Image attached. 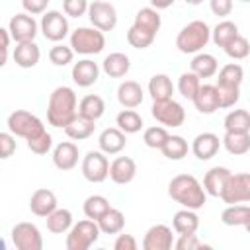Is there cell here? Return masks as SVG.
<instances>
[{
  "instance_id": "obj_42",
  "label": "cell",
  "mask_w": 250,
  "mask_h": 250,
  "mask_svg": "<svg viewBox=\"0 0 250 250\" xmlns=\"http://www.w3.org/2000/svg\"><path fill=\"white\" fill-rule=\"evenodd\" d=\"M201 78L195 74V72H184L182 76H180V80H178V90H180V94L184 96V98H188V100H193L195 98V94L199 92V88H201V82H199Z\"/></svg>"
},
{
  "instance_id": "obj_21",
  "label": "cell",
  "mask_w": 250,
  "mask_h": 250,
  "mask_svg": "<svg viewBox=\"0 0 250 250\" xmlns=\"http://www.w3.org/2000/svg\"><path fill=\"white\" fill-rule=\"evenodd\" d=\"M98 76H100V66L90 59H82V61L74 62V66H72V80L80 88H88V86L96 84Z\"/></svg>"
},
{
  "instance_id": "obj_37",
  "label": "cell",
  "mask_w": 250,
  "mask_h": 250,
  "mask_svg": "<svg viewBox=\"0 0 250 250\" xmlns=\"http://www.w3.org/2000/svg\"><path fill=\"white\" fill-rule=\"evenodd\" d=\"M248 217H250V207L248 205H238V203L229 205L221 213V221L227 227H244L246 221H248Z\"/></svg>"
},
{
  "instance_id": "obj_34",
  "label": "cell",
  "mask_w": 250,
  "mask_h": 250,
  "mask_svg": "<svg viewBox=\"0 0 250 250\" xmlns=\"http://www.w3.org/2000/svg\"><path fill=\"white\" fill-rule=\"evenodd\" d=\"M236 35H238V27H236L234 21H229V20L219 21V23L213 27V31H211L213 43H215L217 47H223V49H225Z\"/></svg>"
},
{
  "instance_id": "obj_50",
  "label": "cell",
  "mask_w": 250,
  "mask_h": 250,
  "mask_svg": "<svg viewBox=\"0 0 250 250\" xmlns=\"http://www.w3.org/2000/svg\"><path fill=\"white\" fill-rule=\"evenodd\" d=\"M219 88V98H221V107H232L238 98H240V88H229V86H217Z\"/></svg>"
},
{
  "instance_id": "obj_25",
  "label": "cell",
  "mask_w": 250,
  "mask_h": 250,
  "mask_svg": "<svg viewBox=\"0 0 250 250\" xmlns=\"http://www.w3.org/2000/svg\"><path fill=\"white\" fill-rule=\"evenodd\" d=\"M102 68H104V72H105L109 78H123V76L129 72V68H131V61H129V57L123 55V53H109V55L104 59Z\"/></svg>"
},
{
  "instance_id": "obj_18",
  "label": "cell",
  "mask_w": 250,
  "mask_h": 250,
  "mask_svg": "<svg viewBox=\"0 0 250 250\" xmlns=\"http://www.w3.org/2000/svg\"><path fill=\"white\" fill-rule=\"evenodd\" d=\"M221 143L223 141H219V137L215 133H199L191 143V152L199 160H209L219 152Z\"/></svg>"
},
{
  "instance_id": "obj_49",
  "label": "cell",
  "mask_w": 250,
  "mask_h": 250,
  "mask_svg": "<svg viewBox=\"0 0 250 250\" xmlns=\"http://www.w3.org/2000/svg\"><path fill=\"white\" fill-rule=\"evenodd\" d=\"M174 246H176L178 250H197V248H207V244H203V242L197 238L195 232H193V234H180L178 240L174 242Z\"/></svg>"
},
{
  "instance_id": "obj_55",
  "label": "cell",
  "mask_w": 250,
  "mask_h": 250,
  "mask_svg": "<svg viewBox=\"0 0 250 250\" xmlns=\"http://www.w3.org/2000/svg\"><path fill=\"white\" fill-rule=\"evenodd\" d=\"M0 37H2V59H0V64L4 66L6 64V61H8V49H10V31H8V27H2L0 29Z\"/></svg>"
},
{
  "instance_id": "obj_11",
  "label": "cell",
  "mask_w": 250,
  "mask_h": 250,
  "mask_svg": "<svg viewBox=\"0 0 250 250\" xmlns=\"http://www.w3.org/2000/svg\"><path fill=\"white\" fill-rule=\"evenodd\" d=\"M12 242L18 250H41L43 236L33 223H18L12 229Z\"/></svg>"
},
{
  "instance_id": "obj_45",
  "label": "cell",
  "mask_w": 250,
  "mask_h": 250,
  "mask_svg": "<svg viewBox=\"0 0 250 250\" xmlns=\"http://www.w3.org/2000/svg\"><path fill=\"white\" fill-rule=\"evenodd\" d=\"M225 53L230 57V59H234V61H240V59H246L248 57V53H250V43H248V39L246 37H242L240 33L225 47Z\"/></svg>"
},
{
  "instance_id": "obj_48",
  "label": "cell",
  "mask_w": 250,
  "mask_h": 250,
  "mask_svg": "<svg viewBox=\"0 0 250 250\" xmlns=\"http://www.w3.org/2000/svg\"><path fill=\"white\" fill-rule=\"evenodd\" d=\"M88 0H62V10L70 18H82L84 14H88Z\"/></svg>"
},
{
  "instance_id": "obj_30",
  "label": "cell",
  "mask_w": 250,
  "mask_h": 250,
  "mask_svg": "<svg viewBox=\"0 0 250 250\" xmlns=\"http://www.w3.org/2000/svg\"><path fill=\"white\" fill-rule=\"evenodd\" d=\"M160 23H162L160 14H158V10L152 8V6H150V8H141V10L137 12V16H135V21H133V25H137V27H141V29L152 33V35H156V31L160 29Z\"/></svg>"
},
{
  "instance_id": "obj_28",
  "label": "cell",
  "mask_w": 250,
  "mask_h": 250,
  "mask_svg": "<svg viewBox=\"0 0 250 250\" xmlns=\"http://www.w3.org/2000/svg\"><path fill=\"white\" fill-rule=\"evenodd\" d=\"M104 111H105V104L96 94L84 96L80 100V104H78V115H82V117H86L90 121H98L104 115Z\"/></svg>"
},
{
  "instance_id": "obj_52",
  "label": "cell",
  "mask_w": 250,
  "mask_h": 250,
  "mask_svg": "<svg viewBox=\"0 0 250 250\" xmlns=\"http://www.w3.org/2000/svg\"><path fill=\"white\" fill-rule=\"evenodd\" d=\"M21 6L27 14L37 16V14H45V10L49 6V0H21Z\"/></svg>"
},
{
  "instance_id": "obj_47",
  "label": "cell",
  "mask_w": 250,
  "mask_h": 250,
  "mask_svg": "<svg viewBox=\"0 0 250 250\" xmlns=\"http://www.w3.org/2000/svg\"><path fill=\"white\" fill-rule=\"evenodd\" d=\"M51 146H53V137L47 131L27 141V148L31 152H35V154H47L51 150Z\"/></svg>"
},
{
  "instance_id": "obj_8",
  "label": "cell",
  "mask_w": 250,
  "mask_h": 250,
  "mask_svg": "<svg viewBox=\"0 0 250 250\" xmlns=\"http://www.w3.org/2000/svg\"><path fill=\"white\" fill-rule=\"evenodd\" d=\"M221 199L229 205L250 201V174H232L227 178L225 188L221 191Z\"/></svg>"
},
{
  "instance_id": "obj_5",
  "label": "cell",
  "mask_w": 250,
  "mask_h": 250,
  "mask_svg": "<svg viewBox=\"0 0 250 250\" xmlns=\"http://www.w3.org/2000/svg\"><path fill=\"white\" fill-rule=\"evenodd\" d=\"M70 47L80 55H98L105 47L104 31L98 27H76L70 33Z\"/></svg>"
},
{
  "instance_id": "obj_31",
  "label": "cell",
  "mask_w": 250,
  "mask_h": 250,
  "mask_svg": "<svg viewBox=\"0 0 250 250\" xmlns=\"http://www.w3.org/2000/svg\"><path fill=\"white\" fill-rule=\"evenodd\" d=\"M223 146L238 156V154H246L250 150V133H234V131H225L223 137Z\"/></svg>"
},
{
  "instance_id": "obj_40",
  "label": "cell",
  "mask_w": 250,
  "mask_h": 250,
  "mask_svg": "<svg viewBox=\"0 0 250 250\" xmlns=\"http://www.w3.org/2000/svg\"><path fill=\"white\" fill-rule=\"evenodd\" d=\"M160 150H162V154H164L168 160H182V158L188 154L189 146H188V141H186L184 137H180V135H170L168 141L164 143V146H162Z\"/></svg>"
},
{
  "instance_id": "obj_58",
  "label": "cell",
  "mask_w": 250,
  "mask_h": 250,
  "mask_svg": "<svg viewBox=\"0 0 250 250\" xmlns=\"http://www.w3.org/2000/svg\"><path fill=\"white\" fill-rule=\"evenodd\" d=\"M244 229L250 232V217H248V221H246V225H244Z\"/></svg>"
},
{
  "instance_id": "obj_38",
  "label": "cell",
  "mask_w": 250,
  "mask_h": 250,
  "mask_svg": "<svg viewBox=\"0 0 250 250\" xmlns=\"http://www.w3.org/2000/svg\"><path fill=\"white\" fill-rule=\"evenodd\" d=\"M223 125H225V131L250 133V113L246 109H232L227 113Z\"/></svg>"
},
{
  "instance_id": "obj_29",
  "label": "cell",
  "mask_w": 250,
  "mask_h": 250,
  "mask_svg": "<svg viewBox=\"0 0 250 250\" xmlns=\"http://www.w3.org/2000/svg\"><path fill=\"white\" fill-rule=\"evenodd\" d=\"M191 72H195L199 78H211L217 74V68H219V62L213 55L209 53H197L189 64Z\"/></svg>"
},
{
  "instance_id": "obj_36",
  "label": "cell",
  "mask_w": 250,
  "mask_h": 250,
  "mask_svg": "<svg viewBox=\"0 0 250 250\" xmlns=\"http://www.w3.org/2000/svg\"><path fill=\"white\" fill-rule=\"evenodd\" d=\"M96 121H90V119H86V117H82V115H76L66 127H64V133L70 137V139H74V141H84V139H88L92 133H94V125Z\"/></svg>"
},
{
  "instance_id": "obj_51",
  "label": "cell",
  "mask_w": 250,
  "mask_h": 250,
  "mask_svg": "<svg viewBox=\"0 0 250 250\" xmlns=\"http://www.w3.org/2000/svg\"><path fill=\"white\" fill-rule=\"evenodd\" d=\"M16 135L12 133H0V158H10L16 150Z\"/></svg>"
},
{
  "instance_id": "obj_3",
  "label": "cell",
  "mask_w": 250,
  "mask_h": 250,
  "mask_svg": "<svg viewBox=\"0 0 250 250\" xmlns=\"http://www.w3.org/2000/svg\"><path fill=\"white\" fill-rule=\"evenodd\" d=\"M211 39V29L205 21L201 20H193L188 25L182 27V31L176 37V47L180 49V53H199Z\"/></svg>"
},
{
  "instance_id": "obj_32",
  "label": "cell",
  "mask_w": 250,
  "mask_h": 250,
  "mask_svg": "<svg viewBox=\"0 0 250 250\" xmlns=\"http://www.w3.org/2000/svg\"><path fill=\"white\" fill-rule=\"evenodd\" d=\"M47 219V229L53 234H64L72 229V213L68 209H55Z\"/></svg>"
},
{
  "instance_id": "obj_24",
  "label": "cell",
  "mask_w": 250,
  "mask_h": 250,
  "mask_svg": "<svg viewBox=\"0 0 250 250\" xmlns=\"http://www.w3.org/2000/svg\"><path fill=\"white\" fill-rule=\"evenodd\" d=\"M39 57H41V51L35 45V41L18 43L16 49H14V61L21 68H33L39 62Z\"/></svg>"
},
{
  "instance_id": "obj_4",
  "label": "cell",
  "mask_w": 250,
  "mask_h": 250,
  "mask_svg": "<svg viewBox=\"0 0 250 250\" xmlns=\"http://www.w3.org/2000/svg\"><path fill=\"white\" fill-rule=\"evenodd\" d=\"M6 125H8V131H10L12 135L21 137V139H25V141H29V139H33V137L45 133L43 121H41L37 115L25 111V109H16V111H12V113L8 115V123H6Z\"/></svg>"
},
{
  "instance_id": "obj_16",
  "label": "cell",
  "mask_w": 250,
  "mask_h": 250,
  "mask_svg": "<svg viewBox=\"0 0 250 250\" xmlns=\"http://www.w3.org/2000/svg\"><path fill=\"white\" fill-rule=\"evenodd\" d=\"M29 209L37 217H49L57 209V195L47 188H39L29 197Z\"/></svg>"
},
{
  "instance_id": "obj_59",
  "label": "cell",
  "mask_w": 250,
  "mask_h": 250,
  "mask_svg": "<svg viewBox=\"0 0 250 250\" xmlns=\"http://www.w3.org/2000/svg\"><path fill=\"white\" fill-rule=\"evenodd\" d=\"M240 2H250V0H240Z\"/></svg>"
},
{
  "instance_id": "obj_43",
  "label": "cell",
  "mask_w": 250,
  "mask_h": 250,
  "mask_svg": "<svg viewBox=\"0 0 250 250\" xmlns=\"http://www.w3.org/2000/svg\"><path fill=\"white\" fill-rule=\"evenodd\" d=\"M168 137H170V133L166 131V127H162V125H152V127H148V129L145 131L143 141H145L146 146L160 150V148L164 146V143L168 141Z\"/></svg>"
},
{
  "instance_id": "obj_26",
  "label": "cell",
  "mask_w": 250,
  "mask_h": 250,
  "mask_svg": "<svg viewBox=\"0 0 250 250\" xmlns=\"http://www.w3.org/2000/svg\"><path fill=\"white\" fill-rule=\"evenodd\" d=\"M172 227H174V230L178 232V234H193V232H197V229H199V217L195 215V211L193 209H180L176 215H174V219H172Z\"/></svg>"
},
{
  "instance_id": "obj_39",
  "label": "cell",
  "mask_w": 250,
  "mask_h": 250,
  "mask_svg": "<svg viewBox=\"0 0 250 250\" xmlns=\"http://www.w3.org/2000/svg\"><path fill=\"white\" fill-rule=\"evenodd\" d=\"M115 123H117V127H119L123 133H127V135L139 133V131L143 129V117H141L135 109H129V107H125L123 111L117 113Z\"/></svg>"
},
{
  "instance_id": "obj_54",
  "label": "cell",
  "mask_w": 250,
  "mask_h": 250,
  "mask_svg": "<svg viewBox=\"0 0 250 250\" xmlns=\"http://www.w3.org/2000/svg\"><path fill=\"white\" fill-rule=\"evenodd\" d=\"M113 248L115 250H137V240L133 234H117Z\"/></svg>"
},
{
  "instance_id": "obj_2",
  "label": "cell",
  "mask_w": 250,
  "mask_h": 250,
  "mask_svg": "<svg viewBox=\"0 0 250 250\" xmlns=\"http://www.w3.org/2000/svg\"><path fill=\"white\" fill-rule=\"evenodd\" d=\"M168 195L186 209H201L207 199L205 188L191 174H178L168 184Z\"/></svg>"
},
{
  "instance_id": "obj_12",
  "label": "cell",
  "mask_w": 250,
  "mask_h": 250,
  "mask_svg": "<svg viewBox=\"0 0 250 250\" xmlns=\"http://www.w3.org/2000/svg\"><path fill=\"white\" fill-rule=\"evenodd\" d=\"M41 33L45 35V39L49 41H62L68 35V21L66 16H62V12L59 10H49L43 14L41 18Z\"/></svg>"
},
{
  "instance_id": "obj_15",
  "label": "cell",
  "mask_w": 250,
  "mask_h": 250,
  "mask_svg": "<svg viewBox=\"0 0 250 250\" xmlns=\"http://www.w3.org/2000/svg\"><path fill=\"white\" fill-rule=\"evenodd\" d=\"M195 109L199 113H215L221 107V98H219V88L217 84H201L199 92L191 100Z\"/></svg>"
},
{
  "instance_id": "obj_13",
  "label": "cell",
  "mask_w": 250,
  "mask_h": 250,
  "mask_svg": "<svg viewBox=\"0 0 250 250\" xmlns=\"http://www.w3.org/2000/svg\"><path fill=\"white\" fill-rule=\"evenodd\" d=\"M8 31H10V35L16 43L33 41L35 35H37V21L27 12L25 14H16L8 23Z\"/></svg>"
},
{
  "instance_id": "obj_44",
  "label": "cell",
  "mask_w": 250,
  "mask_h": 250,
  "mask_svg": "<svg viewBox=\"0 0 250 250\" xmlns=\"http://www.w3.org/2000/svg\"><path fill=\"white\" fill-rule=\"evenodd\" d=\"M154 37L156 35H152V33H148V31H145V29H141L137 25H131L129 31H127V41L135 49H146V47H150L152 41H154Z\"/></svg>"
},
{
  "instance_id": "obj_1",
  "label": "cell",
  "mask_w": 250,
  "mask_h": 250,
  "mask_svg": "<svg viewBox=\"0 0 250 250\" xmlns=\"http://www.w3.org/2000/svg\"><path fill=\"white\" fill-rule=\"evenodd\" d=\"M76 115H78V100H76L74 90L68 86L55 88L49 96V105H47L49 125L64 129Z\"/></svg>"
},
{
  "instance_id": "obj_27",
  "label": "cell",
  "mask_w": 250,
  "mask_h": 250,
  "mask_svg": "<svg viewBox=\"0 0 250 250\" xmlns=\"http://www.w3.org/2000/svg\"><path fill=\"white\" fill-rule=\"evenodd\" d=\"M148 94H150L152 102L170 100L174 94V84H172L170 76L168 74H154L148 80Z\"/></svg>"
},
{
  "instance_id": "obj_7",
  "label": "cell",
  "mask_w": 250,
  "mask_h": 250,
  "mask_svg": "<svg viewBox=\"0 0 250 250\" xmlns=\"http://www.w3.org/2000/svg\"><path fill=\"white\" fill-rule=\"evenodd\" d=\"M150 111H152V117L164 127H180L186 121V111L182 104H178L172 98L162 102H152Z\"/></svg>"
},
{
  "instance_id": "obj_17",
  "label": "cell",
  "mask_w": 250,
  "mask_h": 250,
  "mask_svg": "<svg viewBox=\"0 0 250 250\" xmlns=\"http://www.w3.org/2000/svg\"><path fill=\"white\" fill-rule=\"evenodd\" d=\"M127 133H123L119 127H107L100 133L98 137V145H100V150L105 152V154H117L125 148L127 145Z\"/></svg>"
},
{
  "instance_id": "obj_22",
  "label": "cell",
  "mask_w": 250,
  "mask_h": 250,
  "mask_svg": "<svg viewBox=\"0 0 250 250\" xmlns=\"http://www.w3.org/2000/svg\"><path fill=\"white\" fill-rule=\"evenodd\" d=\"M117 102L123 105V107H137L143 104V88L139 82L135 80H125L119 84L117 88Z\"/></svg>"
},
{
  "instance_id": "obj_6",
  "label": "cell",
  "mask_w": 250,
  "mask_h": 250,
  "mask_svg": "<svg viewBox=\"0 0 250 250\" xmlns=\"http://www.w3.org/2000/svg\"><path fill=\"white\" fill-rule=\"evenodd\" d=\"M100 225L94 219H84L72 225L66 234V250H88L100 236Z\"/></svg>"
},
{
  "instance_id": "obj_19",
  "label": "cell",
  "mask_w": 250,
  "mask_h": 250,
  "mask_svg": "<svg viewBox=\"0 0 250 250\" xmlns=\"http://www.w3.org/2000/svg\"><path fill=\"white\" fill-rule=\"evenodd\" d=\"M135 176H137V164L129 156H117L109 164V178L119 186H125V184L133 182Z\"/></svg>"
},
{
  "instance_id": "obj_46",
  "label": "cell",
  "mask_w": 250,
  "mask_h": 250,
  "mask_svg": "<svg viewBox=\"0 0 250 250\" xmlns=\"http://www.w3.org/2000/svg\"><path fill=\"white\" fill-rule=\"evenodd\" d=\"M72 57H74L72 47H66V45H62V43H57V45L51 47V51H49V61H51L55 66H64V64L72 62Z\"/></svg>"
},
{
  "instance_id": "obj_56",
  "label": "cell",
  "mask_w": 250,
  "mask_h": 250,
  "mask_svg": "<svg viewBox=\"0 0 250 250\" xmlns=\"http://www.w3.org/2000/svg\"><path fill=\"white\" fill-rule=\"evenodd\" d=\"M174 2H176V0H150V6L156 8V10H166V8H170Z\"/></svg>"
},
{
  "instance_id": "obj_10",
  "label": "cell",
  "mask_w": 250,
  "mask_h": 250,
  "mask_svg": "<svg viewBox=\"0 0 250 250\" xmlns=\"http://www.w3.org/2000/svg\"><path fill=\"white\" fill-rule=\"evenodd\" d=\"M88 18L94 27L100 31H111L117 25V12L115 6L104 0H94L88 8Z\"/></svg>"
},
{
  "instance_id": "obj_9",
  "label": "cell",
  "mask_w": 250,
  "mask_h": 250,
  "mask_svg": "<svg viewBox=\"0 0 250 250\" xmlns=\"http://www.w3.org/2000/svg\"><path fill=\"white\" fill-rule=\"evenodd\" d=\"M82 176L92 184H102L109 176V162L105 158V152L102 150L86 152L82 160Z\"/></svg>"
},
{
  "instance_id": "obj_41",
  "label": "cell",
  "mask_w": 250,
  "mask_h": 250,
  "mask_svg": "<svg viewBox=\"0 0 250 250\" xmlns=\"http://www.w3.org/2000/svg\"><path fill=\"white\" fill-rule=\"evenodd\" d=\"M82 209H84V215H86L88 219L98 221L104 213H107V211L111 209V205H109V201H107L104 195H90V197H86Z\"/></svg>"
},
{
  "instance_id": "obj_20",
  "label": "cell",
  "mask_w": 250,
  "mask_h": 250,
  "mask_svg": "<svg viewBox=\"0 0 250 250\" xmlns=\"http://www.w3.org/2000/svg\"><path fill=\"white\" fill-rule=\"evenodd\" d=\"M53 164L62 172L72 170L78 164V146L70 141L59 143L53 150Z\"/></svg>"
},
{
  "instance_id": "obj_33",
  "label": "cell",
  "mask_w": 250,
  "mask_h": 250,
  "mask_svg": "<svg viewBox=\"0 0 250 250\" xmlns=\"http://www.w3.org/2000/svg\"><path fill=\"white\" fill-rule=\"evenodd\" d=\"M98 225H100V230H102L104 234H117V232H121L123 227H125V215H123L119 209L111 207L107 213H104V215L98 219Z\"/></svg>"
},
{
  "instance_id": "obj_23",
  "label": "cell",
  "mask_w": 250,
  "mask_h": 250,
  "mask_svg": "<svg viewBox=\"0 0 250 250\" xmlns=\"http://www.w3.org/2000/svg\"><path fill=\"white\" fill-rule=\"evenodd\" d=\"M229 176H230V170L225 166H213L211 170H207V174L203 178V188H205L207 195L221 197V191H223Z\"/></svg>"
},
{
  "instance_id": "obj_53",
  "label": "cell",
  "mask_w": 250,
  "mask_h": 250,
  "mask_svg": "<svg viewBox=\"0 0 250 250\" xmlns=\"http://www.w3.org/2000/svg\"><path fill=\"white\" fill-rule=\"evenodd\" d=\"M209 6H211V12L219 18L229 16L232 12V0H209Z\"/></svg>"
},
{
  "instance_id": "obj_35",
  "label": "cell",
  "mask_w": 250,
  "mask_h": 250,
  "mask_svg": "<svg viewBox=\"0 0 250 250\" xmlns=\"http://www.w3.org/2000/svg\"><path fill=\"white\" fill-rule=\"evenodd\" d=\"M244 78V70L240 64L236 62H229L219 70V78H217V86H229V88H240Z\"/></svg>"
},
{
  "instance_id": "obj_14",
  "label": "cell",
  "mask_w": 250,
  "mask_h": 250,
  "mask_svg": "<svg viewBox=\"0 0 250 250\" xmlns=\"http://www.w3.org/2000/svg\"><path fill=\"white\" fill-rule=\"evenodd\" d=\"M172 246H174V234L172 229L166 225H152L143 238L145 250H170Z\"/></svg>"
},
{
  "instance_id": "obj_57",
  "label": "cell",
  "mask_w": 250,
  "mask_h": 250,
  "mask_svg": "<svg viewBox=\"0 0 250 250\" xmlns=\"http://www.w3.org/2000/svg\"><path fill=\"white\" fill-rule=\"evenodd\" d=\"M203 0H186V4H191V6H197V4H201Z\"/></svg>"
}]
</instances>
